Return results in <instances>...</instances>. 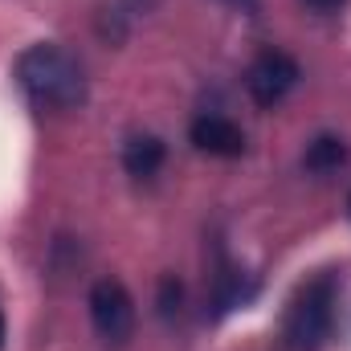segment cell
<instances>
[{"label": "cell", "mask_w": 351, "mask_h": 351, "mask_svg": "<svg viewBox=\"0 0 351 351\" xmlns=\"http://www.w3.org/2000/svg\"><path fill=\"white\" fill-rule=\"evenodd\" d=\"M16 82L45 110H70L86 98V74H82L78 58L66 53L62 45H45V41L21 53Z\"/></svg>", "instance_id": "obj_1"}, {"label": "cell", "mask_w": 351, "mask_h": 351, "mask_svg": "<svg viewBox=\"0 0 351 351\" xmlns=\"http://www.w3.org/2000/svg\"><path fill=\"white\" fill-rule=\"evenodd\" d=\"M331 315H335V282L323 274L298 290L286 315V343L290 351H315L331 335Z\"/></svg>", "instance_id": "obj_2"}, {"label": "cell", "mask_w": 351, "mask_h": 351, "mask_svg": "<svg viewBox=\"0 0 351 351\" xmlns=\"http://www.w3.org/2000/svg\"><path fill=\"white\" fill-rule=\"evenodd\" d=\"M90 319H94V331L106 343H127L131 331H135V298L127 294L123 282L102 278L90 290Z\"/></svg>", "instance_id": "obj_3"}, {"label": "cell", "mask_w": 351, "mask_h": 351, "mask_svg": "<svg viewBox=\"0 0 351 351\" xmlns=\"http://www.w3.org/2000/svg\"><path fill=\"white\" fill-rule=\"evenodd\" d=\"M298 78H302V70H298V62L290 53L265 49V53L254 58V66L245 74V86H250V98L258 106H278L290 90L298 86Z\"/></svg>", "instance_id": "obj_4"}, {"label": "cell", "mask_w": 351, "mask_h": 351, "mask_svg": "<svg viewBox=\"0 0 351 351\" xmlns=\"http://www.w3.org/2000/svg\"><path fill=\"white\" fill-rule=\"evenodd\" d=\"M188 135H192V143H196L204 156L233 160V156L245 152V135H241V127H237L233 119H225V114H200V119H192Z\"/></svg>", "instance_id": "obj_5"}, {"label": "cell", "mask_w": 351, "mask_h": 351, "mask_svg": "<svg viewBox=\"0 0 351 351\" xmlns=\"http://www.w3.org/2000/svg\"><path fill=\"white\" fill-rule=\"evenodd\" d=\"M164 143L156 139V135H131L127 139V147H123V168L135 176V180H147V176H156L164 168Z\"/></svg>", "instance_id": "obj_6"}, {"label": "cell", "mask_w": 351, "mask_h": 351, "mask_svg": "<svg viewBox=\"0 0 351 351\" xmlns=\"http://www.w3.org/2000/svg\"><path fill=\"white\" fill-rule=\"evenodd\" d=\"M343 160H348L343 139H335V135H319V139L306 147L302 168H306V172H315V176H327V172H339V168H343Z\"/></svg>", "instance_id": "obj_7"}, {"label": "cell", "mask_w": 351, "mask_h": 351, "mask_svg": "<svg viewBox=\"0 0 351 351\" xmlns=\"http://www.w3.org/2000/svg\"><path fill=\"white\" fill-rule=\"evenodd\" d=\"M180 298H184L180 282H176V278H164V282H160V315H164V319H172L176 311H180Z\"/></svg>", "instance_id": "obj_8"}, {"label": "cell", "mask_w": 351, "mask_h": 351, "mask_svg": "<svg viewBox=\"0 0 351 351\" xmlns=\"http://www.w3.org/2000/svg\"><path fill=\"white\" fill-rule=\"evenodd\" d=\"M343 0H306V8H315V12H335Z\"/></svg>", "instance_id": "obj_9"}, {"label": "cell", "mask_w": 351, "mask_h": 351, "mask_svg": "<svg viewBox=\"0 0 351 351\" xmlns=\"http://www.w3.org/2000/svg\"><path fill=\"white\" fill-rule=\"evenodd\" d=\"M0 348H4V315H0Z\"/></svg>", "instance_id": "obj_10"}]
</instances>
